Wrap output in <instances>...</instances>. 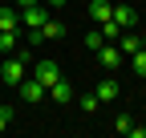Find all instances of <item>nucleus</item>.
Returning <instances> with one entry per match:
<instances>
[{
  "instance_id": "nucleus-1",
  "label": "nucleus",
  "mask_w": 146,
  "mask_h": 138,
  "mask_svg": "<svg viewBox=\"0 0 146 138\" xmlns=\"http://www.w3.org/2000/svg\"><path fill=\"white\" fill-rule=\"evenodd\" d=\"M36 57H33V49L29 45H21L16 53H8L4 61H0V85H8V90H16V85L25 81V73H29V65H33Z\"/></svg>"
},
{
  "instance_id": "nucleus-2",
  "label": "nucleus",
  "mask_w": 146,
  "mask_h": 138,
  "mask_svg": "<svg viewBox=\"0 0 146 138\" xmlns=\"http://www.w3.org/2000/svg\"><path fill=\"white\" fill-rule=\"evenodd\" d=\"M49 16H53V8L45 4V0L41 4H29V8H21V29H41Z\"/></svg>"
},
{
  "instance_id": "nucleus-3",
  "label": "nucleus",
  "mask_w": 146,
  "mask_h": 138,
  "mask_svg": "<svg viewBox=\"0 0 146 138\" xmlns=\"http://www.w3.org/2000/svg\"><path fill=\"white\" fill-rule=\"evenodd\" d=\"M94 57H98V65L106 69V73H118V69H122V53H118V45H114V41H106Z\"/></svg>"
},
{
  "instance_id": "nucleus-4",
  "label": "nucleus",
  "mask_w": 146,
  "mask_h": 138,
  "mask_svg": "<svg viewBox=\"0 0 146 138\" xmlns=\"http://www.w3.org/2000/svg\"><path fill=\"white\" fill-rule=\"evenodd\" d=\"M16 94H21V98L29 102V106H33V102H45V98H49V90H45V85H41V81H36L33 73H25V81H21V85H16Z\"/></svg>"
},
{
  "instance_id": "nucleus-5",
  "label": "nucleus",
  "mask_w": 146,
  "mask_h": 138,
  "mask_svg": "<svg viewBox=\"0 0 146 138\" xmlns=\"http://www.w3.org/2000/svg\"><path fill=\"white\" fill-rule=\"evenodd\" d=\"M33 77L49 90V85L57 81V77H65V73H61V65H57V61H33Z\"/></svg>"
},
{
  "instance_id": "nucleus-6",
  "label": "nucleus",
  "mask_w": 146,
  "mask_h": 138,
  "mask_svg": "<svg viewBox=\"0 0 146 138\" xmlns=\"http://www.w3.org/2000/svg\"><path fill=\"white\" fill-rule=\"evenodd\" d=\"M49 98L57 102V106H69V102L77 98V90H73V81H69V77H57V81L49 85Z\"/></svg>"
},
{
  "instance_id": "nucleus-7",
  "label": "nucleus",
  "mask_w": 146,
  "mask_h": 138,
  "mask_svg": "<svg viewBox=\"0 0 146 138\" xmlns=\"http://www.w3.org/2000/svg\"><path fill=\"white\" fill-rule=\"evenodd\" d=\"M94 94H98V102H118V98H122V81H118L114 73H106V77L98 81Z\"/></svg>"
},
{
  "instance_id": "nucleus-8",
  "label": "nucleus",
  "mask_w": 146,
  "mask_h": 138,
  "mask_svg": "<svg viewBox=\"0 0 146 138\" xmlns=\"http://www.w3.org/2000/svg\"><path fill=\"white\" fill-rule=\"evenodd\" d=\"M110 21H114V25H118V29L126 33V29H134V25H138V12H134L130 4H114V12H110Z\"/></svg>"
},
{
  "instance_id": "nucleus-9",
  "label": "nucleus",
  "mask_w": 146,
  "mask_h": 138,
  "mask_svg": "<svg viewBox=\"0 0 146 138\" xmlns=\"http://www.w3.org/2000/svg\"><path fill=\"white\" fill-rule=\"evenodd\" d=\"M0 33H21V8L16 4H0Z\"/></svg>"
},
{
  "instance_id": "nucleus-10",
  "label": "nucleus",
  "mask_w": 146,
  "mask_h": 138,
  "mask_svg": "<svg viewBox=\"0 0 146 138\" xmlns=\"http://www.w3.org/2000/svg\"><path fill=\"white\" fill-rule=\"evenodd\" d=\"M114 45H118V53H122V57H134L138 49H142V37H138V33H130V29H126V33H122V37H118Z\"/></svg>"
},
{
  "instance_id": "nucleus-11",
  "label": "nucleus",
  "mask_w": 146,
  "mask_h": 138,
  "mask_svg": "<svg viewBox=\"0 0 146 138\" xmlns=\"http://www.w3.org/2000/svg\"><path fill=\"white\" fill-rule=\"evenodd\" d=\"M110 12H114V4H110V0H89V21H94V25H106Z\"/></svg>"
},
{
  "instance_id": "nucleus-12",
  "label": "nucleus",
  "mask_w": 146,
  "mask_h": 138,
  "mask_svg": "<svg viewBox=\"0 0 146 138\" xmlns=\"http://www.w3.org/2000/svg\"><path fill=\"white\" fill-rule=\"evenodd\" d=\"M41 33H45V41H65V37H69V29L57 21V16H49V21L41 25Z\"/></svg>"
},
{
  "instance_id": "nucleus-13",
  "label": "nucleus",
  "mask_w": 146,
  "mask_h": 138,
  "mask_svg": "<svg viewBox=\"0 0 146 138\" xmlns=\"http://www.w3.org/2000/svg\"><path fill=\"white\" fill-rule=\"evenodd\" d=\"M16 49H21V33H0V53H16Z\"/></svg>"
},
{
  "instance_id": "nucleus-14",
  "label": "nucleus",
  "mask_w": 146,
  "mask_h": 138,
  "mask_svg": "<svg viewBox=\"0 0 146 138\" xmlns=\"http://www.w3.org/2000/svg\"><path fill=\"white\" fill-rule=\"evenodd\" d=\"M73 102H77V106H81V114H98V110H102V102H98V94H81V98H73Z\"/></svg>"
},
{
  "instance_id": "nucleus-15",
  "label": "nucleus",
  "mask_w": 146,
  "mask_h": 138,
  "mask_svg": "<svg viewBox=\"0 0 146 138\" xmlns=\"http://www.w3.org/2000/svg\"><path fill=\"white\" fill-rule=\"evenodd\" d=\"M126 61H130L134 77H142V81H146V49H138V53H134V57H126Z\"/></svg>"
},
{
  "instance_id": "nucleus-16",
  "label": "nucleus",
  "mask_w": 146,
  "mask_h": 138,
  "mask_svg": "<svg viewBox=\"0 0 146 138\" xmlns=\"http://www.w3.org/2000/svg\"><path fill=\"white\" fill-rule=\"evenodd\" d=\"M102 45H106V37H102L98 29H89V33H85V49H89V53H98Z\"/></svg>"
},
{
  "instance_id": "nucleus-17",
  "label": "nucleus",
  "mask_w": 146,
  "mask_h": 138,
  "mask_svg": "<svg viewBox=\"0 0 146 138\" xmlns=\"http://www.w3.org/2000/svg\"><path fill=\"white\" fill-rule=\"evenodd\" d=\"M12 122H16V106H0V134H4Z\"/></svg>"
},
{
  "instance_id": "nucleus-18",
  "label": "nucleus",
  "mask_w": 146,
  "mask_h": 138,
  "mask_svg": "<svg viewBox=\"0 0 146 138\" xmlns=\"http://www.w3.org/2000/svg\"><path fill=\"white\" fill-rule=\"evenodd\" d=\"M98 33H102L106 41H118V37H122V29H118L114 21H106V25H98Z\"/></svg>"
},
{
  "instance_id": "nucleus-19",
  "label": "nucleus",
  "mask_w": 146,
  "mask_h": 138,
  "mask_svg": "<svg viewBox=\"0 0 146 138\" xmlns=\"http://www.w3.org/2000/svg\"><path fill=\"white\" fill-rule=\"evenodd\" d=\"M114 130H118V134H130V130H134V118H130V114H118V118H114Z\"/></svg>"
},
{
  "instance_id": "nucleus-20",
  "label": "nucleus",
  "mask_w": 146,
  "mask_h": 138,
  "mask_svg": "<svg viewBox=\"0 0 146 138\" xmlns=\"http://www.w3.org/2000/svg\"><path fill=\"white\" fill-rule=\"evenodd\" d=\"M41 41H45V33H41V29H25V45H29V49H33V45H41Z\"/></svg>"
},
{
  "instance_id": "nucleus-21",
  "label": "nucleus",
  "mask_w": 146,
  "mask_h": 138,
  "mask_svg": "<svg viewBox=\"0 0 146 138\" xmlns=\"http://www.w3.org/2000/svg\"><path fill=\"white\" fill-rule=\"evenodd\" d=\"M45 4H49L53 12H57V8H65V4H69V0H45Z\"/></svg>"
},
{
  "instance_id": "nucleus-22",
  "label": "nucleus",
  "mask_w": 146,
  "mask_h": 138,
  "mask_svg": "<svg viewBox=\"0 0 146 138\" xmlns=\"http://www.w3.org/2000/svg\"><path fill=\"white\" fill-rule=\"evenodd\" d=\"M16 8H29V4H41V0H12Z\"/></svg>"
},
{
  "instance_id": "nucleus-23",
  "label": "nucleus",
  "mask_w": 146,
  "mask_h": 138,
  "mask_svg": "<svg viewBox=\"0 0 146 138\" xmlns=\"http://www.w3.org/2000/svg\"><path fill=\"white\" fill-rule=\"evenodd\" d=\"M130 134H134V138H146V126H134Z\"/></svg>"
},
{
  "instance_id": "nucleus-24",
  "label": "nucleus",
  "mask_w": 146,
  "mask_h": 138,
  "mask_svg": "<svg viewBox=\"0 0 146 138\" xmlns=\"http://www.w3.org/2000/svg\"><path fill=\"white\" fill-rule=\"evenodd\" d=\"M142 49H146V37H142Z\"/></svg>"
}]
</instances>
